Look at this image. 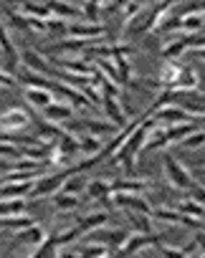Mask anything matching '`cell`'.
<instances>
[{"label":"cell","instance_id":"1","mask_svg":"<svg viewBox=\"0 0 205 258\" xmlns=\"http://www.w3.org/2000/svg\"><path fill=\"white\" fill-rule=\"evenodd\" d=\"M162 167H165V175H167V180H170V185H172L175 190H185V192H187V190L195 185L192 172H190L177 157H172L170 152L162 155Z\"/></svg>","mask_w":205,"mask_h":258},{"label":"cell","instance_id":"2","mask_svg":"<svg viewBox=\"0 0 205 258\" xmlns=\"http://www.w3.org/2000/svg\"><path fill=\"white\" fill-rule=\"evenodd\" d=\"M71 172H74V167H66V170H58V172H53V175L38 177V180L33 182V190L28 192V198H31V200H41V198L56 195V192L63 187V182H66V177H69Z\"/></svg>","mask_w":205,"mask_h":258},{"label":"cell","instance_id":"3","mask_svg":"<svg viewBox=\"0 0 205 258\" xmlns=\"http://www.w3.org/2000/svg\"><path fill=\"white\" fill-rule=\"evenodd\" d=\"M31 124H33V119H31L28 109H23V106H11L0 114V132L18 135V132L31 129Z\"/></svg>","mask_w":205,"mask_h":258},{"label":"cell","instance_id":"4","mask_svg":"<svg viewBox=\"0 0 205 258\" xmlns=\"http://www.w3.org/2000/svg\"><path fill=\"white\" fill-rule=\"evenodd\" d=\"M21 63H23V69H31V71H36V74H43V76H48V79H56L58 81V76H61V71L63 69H58L56 63H51V61H46L38 51H33V48H26V51H21Z\"/></svg>","mask_w":205,"mask_h":258},{"label":"cell","instance_id":"5","mask_svg":"<svg viewBox=\"0 0 205 258\" xmlns=\"http://www.w3.org/2000/svg\"><path fill=\"white\" fill-rule=\"evenodd\" d=\"M127 230H122V228H96V230H91V233H86V240H94V243H101V245H107L112 253H119V248L124 245V240H127Z\"/></svg>","mask_w":205,"mask_h":258},{"label":"cell","instance_id":"6","mask_svg":"<svg viewBox=\"0 0 205 258\" xmlns=\"http://www.w3.org/2000/svg\"><path fill=\"white\" fill-rule=\"evenodd\" d=\"M114 198H112V203L114 205H119V208H127V210H132V213H152V205L147 203V198L145 195H140V192H112Z\"/></svg>","mask_w":205,"mask_h":258},{"label":"cell","instance_id":"7","mask_svg":"<svg viewBox=\"0 0 205 258\" xmlns=\"http://www.w3.org/2000/svg\"><path fill=\"white\" fill-rule=\"evenodd\" d=\"M46 235H48V233H46L38 223H33V225L18 230V235H16V240H13V250H16L18 245H23V248H33V250H36V248L43 243ZM33 250H31V253H33Z\"/></svg>","mask_w":205,"mask_h":258},{"label":"cell","instance_id":"8","mask_svg":"<svg viewBox=\"0 0 205 258\" xmlns=\"http://www.w3.org/2000/svg\"><path fill=\"white\" fill-rule=\"evenodd\" d=\"M162 243V238H160V233H142V235H127V240H124V245L119 248V253H124V255H134L137 250H142V248H150V245H160Z\"/></svg>","mask_w":205,"mask_h":258},{"label":"cell","instance_id":"9","mask_svg":"<svg viewBox=\"0 0 205 258\" xmlns=\"http://www.w3.org/2000/svg\"><path fill=\"white\" fill-rule=\"evenodd\" d=\"M107 28L96 23V21H76V23H69V36L74 38H104Z\"/></svg>","mask_w":205,"mask_h":258},{"label":"cell","instance_id":"10","mask_svg":"<svg viewBox=\"0 0 205 258\" xmlns=\"http://www.w3.org/2000/svg\"><path fill=\"white\" fill-rule=\"evenodd\" d=\"M43 119L46 121H53V124H63V121H69V119H74V106L71 104H66L63 99L61 101H51L43 111Z\"/></svg>","mask_w":205,"mask_h":258},{"label":"cell","instance_id":"11","mask_svg":"<svg viewBox=\"0 0 205 258\" xmlns=\"http://www.w3.org/2000/svg\"><path fill=\"white\" fill-rule=\"evenodd\" d=\"M101 109H104V114L109 116L112 124H117L119 129H124L129 124V116L124 114V109L119 106V99L117 96H104L101 99Z\"/></svg>","mask_w":205,"mask_h":258},{"label":"cell","instance_id":"12","mask_svg":"<svg viewBox=\"0 0 205 258\" xmlns=\"http://www.w3.org/2000/svg\"><path fill=\"white\" fill-rule=\"evenodd\" d=\"M129 46H119V43H112V61L119 71V76L124 79V86L129 84V76H132V66H129Z\"/></svg>","mask_w":205,"mask_h":258},{"label":"cell","instance_id":"13","mask_svg":"<svg viewBox=\"0 0 205 258\" xmlns=\"http://www.w3.org/2000/svg\"><path fill=\"white\" fill-rule=\"evenodd\" d=\"M86 195H89V200L104 203L107 210H112V205H114V203L109 200V195H112V185L104 182V180H91V182H86Z\"/></svg>","mask_w":205,"mask_h":258},{"label":"cell","instance_id":"14","mask_svg":"<svg viewBox=\"0 0 205 258\" xmlns=\"http://www.w3.org/2000/svg\"><path fill=\"white\" fill-rule=\"evenodd\" d=\"M56 152L63 157V160H71V157H76V155H81V145H79V137L76 135H71V132H66L63 129V135L56 140Z\"/></svg>","mask_w":205,"mask_h":258},{"label":"cell","instance_id":"15","mask_svg":"<svg viewBox=\"0 0 205 258\" xmlns=\"http://www.w3.org/2000/svg\"><path fill=\"white\" fill-rule=\"evenodd\" d=\"M107 223H109V210H96V213L81 215L79 223H76V228L86 235V233H91V230H96V228H101V225H107Z\"/></svg>","mask_w":205,"mask_h":258},{"label":"cell","instance_id":"16","mask_svg":"<svg viewBox=\"0 0 205 258\" xmlns=\"http://www.w3.org/2000/svg\"><path fill=\"white\" fill-rule=\"evenodd\" d=\"M3 13H6V28H8V31H16V33H21V36H28V33H31L28 18H26L23 13H16L13 8H3Z\"/></svg>","mask_w":205,"mask_h":258},{"label":"cell","instance_id":"17","mask_svg":"<svg viewBox=\"0 0 205 258\" xmlns=\"http://www.w3.org/2000/svg\"><path fill=\"white\" fill-rule=\"evenodd\" d=\"M182 63L175 61V58H165V66H162V86L165 89H175L177 81H180V74H182Z\"/></svg>","mask_w":205,"mask_h":258},{"label":"cell","instance_id":"18","mask_svg":"<svg viewBox=\"0 0 205 258\" xmlns=\"http://www.w3.org/2000/svg\"><path fill=\"white\" fill-rule=\"evenodd\" d=\"M112 192H145L147 190V182L145 180H137V175H124V180H112Z\"/></svg>","mask_w":205,"mask_h":258},{"label":"cell","instance_id":"19","mask_svg":"<svg viewBox=\"0 0 205 258\" xmlns=\"http://www.w3.org/2000/svg\"><path fill=\"white\" fill-rule=\"evenodd\" d=\"M26 101H28L33 109L43 111V109L53 101V91H51V89H26Z\"/></svg>","mask_w":205,"mask_h":258},{"label":"cell","instance_id":"20","mask_svg":"<svg viewBox=\"0 0 205 258\" xmlns=\"http://www.w3.org/2000/svg\"><path fill=\"white\" fill-rule=\"evenodd\" d=\"M51 200H53V208H56L58 213H74V210H79V205H81V200H79L74 192H63V190H58L56 195H51Z\"/></svg>","mask_w":205,"mask_h":258},{"label":"cell","instance_id":"21","mask_svg":"<svg viewBox=\"0 0 205 258\" xmlns=\"http://www.w3.org/2000/svg\"><path fill=\"white\" fill-rule=\"evenodd\" d=\"M46 6L51 8V13L53 16H58V18H79L81 16V11L76 8V6H71L69 0H46Z\"/></svg>","mask_w":205,"mask_h":258},{"label":"cell","instance_id":"22","mask_svg":"<svg viewBox=\"0 0 205 258\" xmlns=\"http://www.w3.org/2000/svg\"><path fill=\"white\" fill-rule=\"evenodd\" d=\"M36 220L33 218H28V215H3L0 218V228H6V230H23V228H28V225H33Z\"/></svg>","mask_w":205,"mask_h":258},{"label":"cell","instance_id":"23","mask_svg":"<svg viewBox=\"0 0 205 258\" xmlns=\"http://www.w3.org/2000/svg\"><path fill=\"white\" fill-rule=\"evenodd\" d=\"M26 200L23 198H0V218L3 215H21L26 213Z\"/></svg>","mask_w":205,"mask_h":258},{"label":"cell","instance_id":"24","mask_svg":"<svg viewBox=\"0 0 205 258\" xmlns=\"http://www.w3.org/2000/svg\"><path fill=\"white\" fill-rule=\"evenodd\" d=\"M84 129L89 135H114L117 132V124H107V121H96V119H81Z\"/></svg>","mask_w":205,"mask_h":258},{"label":"cell","instance_id":"25","mask_svg":"<svg viewBox=\"0 0 205 258\" xmlns=\"http://www.w3.org/2000/svg\"><path fill=\"white\" fill-rule=\"evenodd\" d=\"M200 86V76L195 74V69H190V66H185L182 69V74H180V81H177V91H192V89H197Z\"/></svg>","mask_w":205,"mask_h":258},{"label":"cell","instance_id":"26","mask_svg":"<svg viewBox=\"0 0 205 258\" xmlns=\"http://www.w3.org/2000/svg\"><path fill=\"white\" fill-rule=\"evenodd\" d=\"M86 182H89V180L81 175V170H79V167H74V172L66 177V182H63V187H61V190H63V192H74V195H76V192L86 190Z\"/></svg>","mask_w":205,"mask_h":258},{"label":"cell","instance_id":"27","mask_svg":"<svg viewBox=\"0 0 205 258\" xmlns=\"http://www.w3.org/2000/svg\"><path fill=\"white\" fill-rule=\"evenodd\" d=\"M58 253H61V248H58V238H56V233H48V235L43 238V243H41L31 255H41V258H43V255H58Z\"/></svg>","mask_w":205,"mask_h":258},{"label":"cell","instance_id":"28","mask_svg":"<svg viewBox=\"0 0 205 258\" xmlns=\"http://www.w3.org/2000/svg\"><path fill=\"white\" fill-rule=\"evenodd\" d=\"M79 145H81V155H84V157H96V155L101 152V142H99L94 135H89V132L79 137Z\"/></svg>","mask_w":205,"mask_h":258},{"label":"cell","instance_id":"29","mask_svg":"<svg viewBox=\"0 0 205 258\" xmlns=\"http://www.w3.org/2000/svg\"><path fill=\"white\" fill-rule=\"evenodd\" d=\"M127 220L140 230V233H155L152 230V215H147V213H127Z\"/></svg>","mask_w":205,"mask_h":258},{"label":"cell","instance_id":"30","mask_svg":"<svg viewBox=\"0 0 205 258\" xmlns=\"http://www.w3.org/2000/svg\"><path fill=\"white\" fill-rule=\"evenodd\" d=\"M202 28H205V23H202V16H200V13H187V16H182L180 31H185V33H197V31H202Z\"/></svg>","mask_w":205,"mask_h":258},{"label":"cell","instance_id":"31","mask_svg":"<svg viewBox=\"0 0 205 258\" xmlns=\"http://www.w3.org/2000/svg\"><path fill=\"white\" fill-rule=\"evenodd\" d=\"M177 210H180V213H185V215H192V218L205 220V208H202L200 203H195L192 198H190V200H185V203H180V205H177Z\"/></svg>","mask_w":205,"mask_h":258},{"label":"cell","instance_id":"32","mask_svg":"<svg viewBox=\"0 0 205 258\" xmlns=\"http://www.w3.org/2000/svg\"><path fill=\"white\" fill-rule=\"evenodd\" d=\"M202 145H205V126H202V129H195L192 135H187V137L182 140V147L190 150V152H192V150H200Z\"/></svg>","mask_w":205,"mask_h":258},{"label":"cell","instance_id":"33","mask_svg":"<svg viewBox=\"0 0 205 258\" xmlns=\"http://www.w3.org/2000/svg\"><path fill=\"white\" fill-rule=\"evenodd\" d=\"M46 23H48V33H51V36H61V38H66V36H69V23H66L63 18L51 16Z\"/></svg>","mask_w":205,"mask_h":258},{"label":"cell","instance_id":"34","mask_svg":"<svg viewBox=\"0 0 205 258\" xmlns=\"http://www.w3.org/2000/svg\"><path fill=\"white\" fill-rule=\"evenodd\" d=\"M185 48H187V38H177V41H172L162 48V56L165 58H177L180 53H185Z\"/></svg>","mask_w":205,"mask_h":258},{"label":"cell","instance_id":"35","mask_svg":"<svg viewBox=\"0 0 205 258\" xmlns=\"http://www.w3.org/2000/svg\"><path fill=\"white\" fill-rule=\"evenodd\" d=\"M187 195H190L195 203H200V205L205 208V185H197V182H195V185L187 190Z\"/></svg>","mask_w":205,"mask_h":258},{"label":"cell","instance_id":"36","mask_svg":"<svg viewBox=\"0 0 205 258\" xmlns=\"http://www.w3.org/2000/svg\"><path fill=\"white\" fill-rule=\"evenodd\" d=\"M0 86H3V89H13V86H18V79L13 74H8V71H0Z\"/></svg>","mask_w":205,"mask_h":258},{"label":"cell","instance_id":"37","mask_svg":"<svg viewBox=\"0 0 205 258\" xmlns=\"http://www.w3.org/2000/svg\"><path fill=\"white\" fill-rule=\"evenodd\" d=\"M187 48H205V36L197 31V33H192L190 38H187Z\"/></svg>","mask_w":205,"mask_h":258},{"label":"cell","instance_id":"38","mask_svg":"<svg viewBox=\"0 0 205 258\" xmlns=\"http://www.w3.org/2000/svg\"><path fill=\"white\" fill-rule=\"evenodd\" d=\"M195 245H197V255H205V230H200V233H195Z\"/></svg>","mask_w":205,"mask_h":258},{"label":"cell","instance_id":"39","mask_svg":"<svg viewBox=\"0 0 205 258\" xmlns=\"http://www.w3.org/2000/svg\"><path fill=\"white\" fill-rule=\"evenodd\" d=\"M124 3H127V0H112V8H119V11H122Z\"/></svg>","mask_w":205,"mask_h":258}]
</instances>
